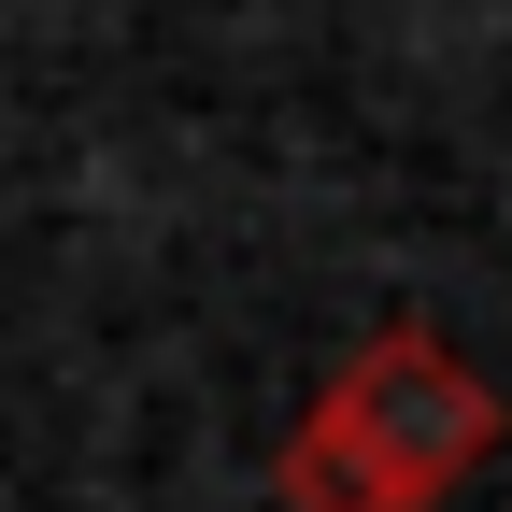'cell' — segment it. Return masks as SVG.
Segmentation results:
<instances>
[{
	"mask_svg": "<svg viewBox=\"0 0 512 512\" xmlns=\"http://www.w3.org/2000/svg\"><path fill=\"white\" fill-rule=\"evenodd\" d=\"M498 384L441 342V328H370L328 384H313V413L285 427V512H441L484 456H498Z\"/></svg>",
	"mask_w": 512,
	"mask_h": 512,
	"instance_id": "6da1fadb",
	"label": "cell"
}]
</instances>
